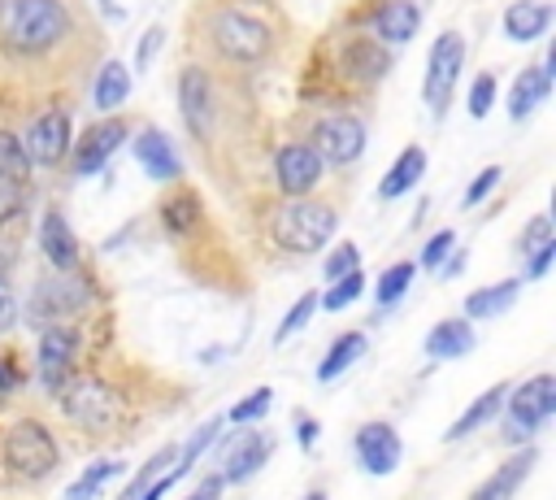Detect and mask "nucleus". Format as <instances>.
I'll return each mask as SVG.
<instances>
[{"instance_id":"1","label":"nucleus","mask_w":556,"mask_h":500,"mask_svg":"<svg viewBox=\"0 0 556 500\" xmlns=\"http://www.w3.org/2000/svg\"><path fill=\"white\" fill-rule=\"evenodd\" d=\"M74 0H0V43L13 57H48L74 35Z\"/></svg>"},{"instance_id":"2","label":"nucleus","mask_w":556,"mask_h":500,"mask_svg":"<svg viewBox=\"0 0 556 500\" xmlns=\"http://www.w3.org/2000/svg\"><path fill=\"white\" fill-rule=\"evenodd\" d=\"M334 230H339V209L326 204V200H300V196H291L269 217V239L282 252H291V257L321 252Z\"/></svg>"},{"instance_id":"3","label":"nucleus","mask_w":556,"mask_h":500,"mask_svg":"<svg viewBox=\"0 0 556 500\" xmlns=\"http://www.w3.org/2000/svg\"><path fill=\"white\" fill-rule=\"evenodd\" d=\"M556 417V374H530L526 383L504 391L500 404V439L521 448Z\"/></svg>"},{"instance_id":"4","label":"nucleus","mask_w":556,"mask_h":500,"mask_svg":"<svg viewBox=\"0 0 556 500\" xmlns=\"http://www.w3.org/2000/svg\"><path fill=\"white\" fill-rule=\"evenodd\" d=\"M0 461L17 483H43L61 465V443L39 417H17L0 435Z\"/></svg>"},{"instance_id":"5","label":"nucleus","mask_w":556,"mask_h":500,"mask_svg":"<svg viewBox=\"0 0 556 500\" xmlns=\"http://www.w3.org/2000/svg\"><path fill=\"white\" fill-rule=\"evenodd\" d=\"M208 39H213V52L226 65H261L274 52L269 22H261V17L243 13V9H217L208 17Z\"/></svg>"},{"instance_id":"6","label":"nucleus","mask_w":556,"mask_h":500,"mask_svg":"<svg viewBox=\"0 0 556 500\" xmlns=\"http://www.w3.org/2000/svg\"><path fill=\"white\" fill-rule=\"evenodd\" d=\"M56 404H61V417H65L70 426L87 430V435H104V430H113L117 417H122V396L113 391V383L91 378V374L70 378V383L56 391Z\"/></svg>"},{"instance_id":"7","label":"nucleus","mask_w":556,"mask_h":500,"mask_svg":"<svg viewBox=\"0 0 556 500\" xmlns=\"http://www.w3.org/2000/svg\"><path fill=\"white\" fill-rule=\"evenodd\" d=\"M460 70H465V35L460 30H439L430 52H426V78H421V100H426L430 117H447Z\"/></svg>"},{"instance_id":"8","label":"nucleus","mask_w":556,"mask_h":500,"mask_svg":"<svg viewBox=\"0 0 556 500\" xmlns=\"http://www.w3.org/2000/svg\"><path fill=\"white\" fill-rule=\"evenodd\" d=\"M178 113H182V126L191 130V139H200V143L213 139V130H217V83L195 61L178 70Z\"/></svg>"},{"instance_id":"9","label":"nucleus","mask_w":556,"mask_h":500,"mask_svg":"<svg viewBox=\"0 0 556 500\" xmlns=\"http://www.w3.org/2000/svg\"><path fill=\"white\" fill-rule=\"evenodd\" d=\"M83 304H87V287L78 283V270H56L52 278H43L30 291L26 322L30 326H56V322H70V313H78Z\"/></svg>"},{"instance_id":"10","label":"nucleus","mask_w":556,"mask_h":500,"mask_svg":"<svg viewBox=\"0 0 556 500\" xmlns=\"http://www.w3.org/2000/svg\"><path fill=\"white\" fill-rule=\"evenodd\" d=\"M74 357H78V330L70 322L39 326V348H35V374L43 391H61L74 378Z\"/></svg>"},{"instance_id":"11","label":"nucleus","mask_w":556,"mask_h":500,"mask_svg":"<svg viewBox=\"0 0 556 500\" xmlns=\"http://www.w3.org/2000/svg\"><path fill=\"white\" fill-rule=\"evenodd\" d=\"M269 174H274V187H278L282 196H308V191L321 187L326 161L313 152L308 139H291V143H282V148L274 152Z\"/></svg>"},{"instance_id":"12","label":"nucleus","mask_w":556,"mask_h":500,"mask_svg":"<svg viewBox=\"0 0 556 500\" xmlns=\"http://www.w3.org/2000/svg\"><path fill=\"white\" fill-rule=\"evenodd\" d=\"M70 130H74V117L65 109H43V113H35L26 122V130L17 139H22V152L30 157V165L52 170L70 152Z\"/></svg>"},{"instance_id":"13","label":"nucleus","mask_w":556,"mask_h":500,"mask_svg":"<svg viewBox=\"0 0 556 500\" xmlns=\"http://www.w3.org/2000/svg\"><path fill=\"white\" fill-rule=\"evenodd\" d=\"M308 143H313V152H317L326 165H356L361 152H365V122L352 117V113L317 117Z\"/></svg>"},{"instance_id":"14","label":"nucleus","mask_w":556,"mask_h":500,"mask_svg":"<svg viewBox=\"0 0 556 500\" xmlns=\"http://www.w3.org/2000/svg\"><path fill=\"white\" fill-rule=\"evenodd\" d=\"M126 135H130V122H122V117H104V122L87 126V130L78 135V143L65 152V157H70V170H74L78 178L100 174V170L113 161V152L126 143Z\"/></svg>"},{"instance_id":"15","label":"nucleus","mask_w":556,"mask_h":500,"mask_svg":"<svg viewBox=\"0 0 556 500\" xmlns=\"http://www.w3.org/2000/svg\"><path fill=\"white\" fill-rule=\"evenodd\" d=\"M352 452H356V461H361L365 474L387 478V474L400 465L404 443H400V430H395L391 422L374 417V422H361V426H356V435H352Z\"/></svg>"},{"instance_id":"16","label":"nucleus","mask_w":556,"mask_h":500,"mask_svg":"<svg viewBox=\"0 0 556 500\" xmlns=\"http://www.w3.org/2000/svg\"><path fill=\"white\" fill-rule=\"evenodd\" d=\"M339 61H343V74H348L352 83H361V87H374V83L387 78V70H391V52H387V43L374 39V35L348 39L343 52H339Z\"/></svg>"},{"instance_id":"17","label":"nucleus","mask_w":556,"mask_h":500,"mask_svg":"<svg viewBox=\"0 0 556 500\" xmlns=\"http://www.w3.org/2000/svg\"><path fill=\"white\" fill-rule=\"evenodd\" d=\"M421 348H426L430 361H460V357H469L478 348V330H473L469 317H443V322H434L426 330Z\"/></svg>"},{"instance_id":"18","label":"nucleus","mask_w":556,"mask_h":500,"mask_svg":"<svg viewBox=\"0 0 556 500\" xmlns=\"http://www.w3.org/2000/svg\"><path fill=\"white\" fill-rule=\"evenodd\" d=\"M274 435L269 430H243L235 439V448L226 452V465H222V483H248L269 457H274Z\"/></svg>"},{"instance_id":"19","label":"nucleus","mask_w":556,"mask_h":500,"mask_svg":"<svg viewBox=\"0 0 556 500\" xmlns=\"http://www.w3.org/2000/svg\"><path fill=\"white\" fill-rule=\"evenodd\" d=\"M534 461H539V448H534V443H526L521 452H513L508 461H500V465L491 470V478H486V483H478V487L469 491V500H513V491L530 478Z\"/></svg>"},{"instance_id":"20","label":"nucleus","mask_w":556,"mask_h":500,"mask_svg":"<svg viewBox=\"0 0 556 500\" xmlns=\"http://www.w3.org/2000/svg\"><path fill=\"white\" fill-rule=\"evenodd\" d=\"M135 161H139V170H143L148 178H156V183H174V178L182 174V161H178L174 143H169L165 130H156V126H143V130L135 135Z\"/></svg>"},{"instance_id":"21","label":"nucleus","mask_w":556,"mask_h":500,"mask_svg":"<svg viewBox=\"0 0 556 500\" xmlns=\"http://www.w3.org/2000/svg\"><path fill=\"white\" fill-rule=\"evenodd\" d=\"M39 252L52 270H78V239L70 230V217L61 209H43L39 217Z\"/></svg>"},{"instance_id":"22","label":"nucleus","mask_w":556,"mask_h":500,"mask_svg":"<svg viewBox=\"0 0 556 500\" xmlns=\"http://www.w3.org/2000/svg\"><path fill=\"white\" fill-rule=\"evenodd\" d=\"M417 26H421V9L413 0H382L369 13V30L382 43H408L417 35Z\"/></svg>"},{"instance_id":"23","label":"nucleus","mask_w":556,"mask_h":500,"mask_svg":"<svg viewBox=\"0 0 556 500\" xmlns=\"http://www.w3.org/2000/svg\"><path fill=\"white\" fill-rule=\"evenodd\" d=\"M552 17H556V9H552L547 0H513V4L504 9L500 26H504V35H508L513 43H534V39L547 35Z\"/></svg>"},{"instance_id":"24","label":"nucleus","mask_w":556,"mask_h":500,"mask_svg":"<svg viewBox=\"0 0 556 500\" xmlns=\"http://www.w3.org/2000/svg\"><path fill=\"white\" fill-rule=\"evenodd\" d=\"M421 174H426V148H421V143H408V148L387 165V174H382V183H378V200H400V196H408V191L421 183Z\"/></svg>"},{"instance_id":"25","label":"nucleus","mask_w":556,"mask_h":500,"mask_svg":"<svg viewBox=\"0 0 556 500\" xmlns=\"http://www.w3.org/2000/svg\"><path fill=\"white\" fill-rule=\"evenodd\" d=\"M547 96H552V78L539 65H521L517 78H513V91H508V117L513 122H526Z\"/></svg>"},{"instance_id":"26","label":"nucleus","mask_w":556,"mask_h":500,"mask_svg":"<svg viewBox=\"0 0 556 500\" xmlns=\"http://www.w3.org/2000/svg\"><path fill=\"white\" fill-rule=\"evenodd\" d=\"M504 391H508V383H495V387H486L482 396H473V400H469V409L447 426V435H443V439H447V443H456V439H469L473 430H482L486 422H495V417H500V404H504Z\"/></svg>"},{"instance_id":"27","label":"nucleus","mask_w":556,"mask_h":500,"mask_svg":"<svg viewBox=\"0 0 556 500\" xmlns=\"http://www.w3.org/2000/svg\"><path fill=\"white\" fill-rule=\"evenodd\" d=\"M517 296H521V278H500V283H491V287H478V291L465 296V317H469V322L500 317V313H508V309L517 304Z\"/></svg>"},{"instance_id":"28","label":"nucleus","mask_w":556,"mask_h":500,"mask_svg":"<svg viewBox=\"0 0 556 500\" xmlns=\"http://www.w3.org/2000/svg\"><path fill=\"white\" fill-rule=\"evenodd\" d=\"M126 100H130V70H126L122 61L104 57V65L96 70V83H91V104H96L100 113H113V109H122Z\"/></svg>"},{"instance_id":"29","label":"nucleus","mask_w":556,"mask_h":500,"mask_svg":"<svg viewBox=\"0 0 556 500\" xmlns=\"http://www.w3.org/2000/svg\"><path fill=\"white\" fill-rule=\"evenodd\" d=\"M365 348H369L365 330L334 335V343H330V348H326V357L317 361V383H334V378H343V374L365 357Z\"/></svg>"},{"instance_id":"30","label":"nucleus","mask_w":556,"mask_h":500,"mask_svg":"<svg viewBox=\"0 0 556 500\" xmlns=\"http://www.w3.org/2000/svg\"><path fill=\"white\" fill-rule=\"evenodd\" d=\"M204 222V204L195 191H178V196H165L161 200V226L169 235H195Z\"/></svg>"},{"instance_id":"31","label":"nucleus","mask_w":556,"mask_h":500,"mask_svg":"<svg viewBox=\"0 0 556 500\" xmlns=\"http://www.w3.org/2000/svg\"><path fill=\"white\" fill-rule=\"evenodd\" d=\"M117 474H126V461H117V457H104V461H91L70 487H65V500H96Z\"/></svg>"},{"instance_id":"32","label":"nucleus","mask_w":556,"mask_h":500,"mask_svg":"<svg viewBox=\"0 0 556 500\" xmlns=\"http://www.w3.org/2000/svg\"><path fill=\"white\" fill-rule=\"evenodd\" d=\"M361 291H365V274H361V270H348V274L334 278L326 291H317V309H326V313H343L348 304L361 300Z\"/></svg>"},{"instance_id":"33","label":"nucleus","mask_w":556,"mask_h":500,"mask_svg":"<svg viewBox=\"0 0 556 500\" xmlns=\"http://www.w3.org/2000/svg\"><path fill=\"white\" fill-rule=\"evenodd\" d=\"M413 274H417V265L413 261H395V265H387L382 274H378V283H374V296H378V309H391L404 291H408V283H413Z\"/></svg>"},{"instance_id":"34","label":"nucleus","mask_w":556,"mask_h":500,"mask_svg":"<svg viewBox=\"0 0 556 500\" xmlns=\"http://www.w3.org/2000/svg\"><path fill=\"white\" fill-rule=\"evenodd\" d=\"M30 157L22 152V139L13 130H0V183H26Z\"/></svg>"},{"instance_id":"35","label":"nucleus","mask_w":556,"mask_h":500,"mask_svg":"<svg viewBox=\"0 0 556 500\" xmlns=\"http://www.w3.org/2000/svg\"><path fill=\"white\" fill-rule=\"evenodd\" d=\"M313 313H317V291H304V296H300V300L287 309V317L278 322V330H274V343H287L295 330H304Z\"/></svg>"},{"instance_id":"36","label":"nucleus","mask_w":556,"mask_h":500,"mask_svg":"<svg viewBox=\"0 0 556 500\" xmlns=\"http://www.w3.org/2000/svg\"><path fill=\"white\" fill-rule=\"evenodd\" d=\"M269 404H274V391H269V387H256V391H248V396L226 413V422H235V426H252V422H261V417L269 413Z\"/></svg>"},{"instance_id":"37","label":"nucleus","mask_w":556,"mask_h":500,"mask_svg":"<svg viewBox=\"0 0 556 500\" xmlns=\"http://www.w3.org/2000/svg\"><path fill=\"white\" fill-rule=\"evenodd\" d=\"M495 96H500V83H495V74H491V70H482V74L473 78V87H469V100H465L469 117H486V113H491V104H495Z\"/></svg>"},{"instance_id":"38","label":"nucleus","mask_w":556,"mask_h":500,"mask_svg":"<svg viewBox=\"0 0 556 500\" xmlns=\"http://www.w3.org/2000/svg\"><path fill=\"white\" fill-rule=\"evenodd\" d=\"M348 270H361V248H356L352 239H343V243H334V248H330V257L321 261V274H326V283H334V278H343Z\"/></svg>"},{"instance_id":"39","label":"nucleus","mask_w":556,"mask_h":500,"mask_svg":"<svg viewBox=\"0 0 556 500\" xmlns=\"http://www.w3.org/2000/svg\"><path fill=\"white\" fill-rule=\"evenodd\" d=\"M556 239V230H552V217L547 213H534L530 222H526V230H521V239H517V252L521 257H530V252H539V248H547Z\"/></svg>"},{"instance_id":"40","label":"nucleus","mask_w":556,"mask_h":500,"mask_svg":"<svg viewBox=\"0 0 556 500\" xmlns=\"http://www.w3.org/2000/svg\"><path fill=\"white\" fill-rule=\"evenodd\" d=\"M500 178H504V170H500V165L478 170V174H473V183L465 187V200H460V204H465V209H478V204H482V200H486V196L500 187Z\"/></svg>"},{"instance_id":"41","label":"nucleus","mask_w":556,"mask_h":500,"mask_svg":"<svg viewBox=\"0 0 556 500\" xmlns=\"http://www.w3.org/2000/svg\"><path fill=\"white\" fill-rule=\"evenodd\" d=\"M456 248V230H434L430 239H426V248H421V257H417V265L421 270H439L443 265V257Z\"/></svg>"},{"instance_id":"42","label":"nucleus","mask_w":556,"mask_h":500,"mask_svg":"<svg viewBox=\"0 0 556 500\" xmlns=\"http://www.w3.org/2000/svg\"><path fill=\"white\" fill-rule=\"evenodd\" d=\"M161 43H165V26H148V30H143V39L135 43V65H139V74L152 65V57L161 52Z\"/></svg>"},{"instance_id":"43","label":"nucleus","mask_w":556,"mask_h":500,"mask_svg":"<svg viewBox=\"0 0 556 500\" xmlns=\"http://www.w3.org/2000/svg\"><path fill=\"white\" fill-rule=\"evenodd\" d=\"M26 196H22V183H0V230L22 213Z\"/></svg>"},{"instance_id":"44","label":"nucleus","mask_w":556,"mask_h":500,"mask_svg":"<svg viewBox=\"0 0 556 500\" xmlns=\"http://www.w3.org/2000/svg\"><path fill=\"white\" fill-rule=\"evenodd\" d=\"M521 261H526V283H539V278L552 270V261H556V239H552L547 248H539V252L521 257Z\"/></svg>"},{"instance_id":"45","label":"nucleus","mask_w":556,"mask_h":500,"mask_svg":"<svg viewBox=\"0 0 556 500\" xmlns=\"http://www.w3.org/2000/svg\"><path fill=\"white\" fill-rule=\"evenodd\" d=\"M17 296H13V287L0 278V335H9L13 330V322H17Z\"/></svg>"},{"instance_id":"46","label":"nucleus","mask_w":556,"mask_h":500,"mask_svg":"<svg viewBox=\"0 0 556 500\" xmlns=\"http://www.w3.org/2000/svg\"><path fill=\"white\" fill-rule=\"evenodd\" d=\"M317 435H321V422H317V417H300V422H295V439H300L304 452L317 443Z\"/></svg>"},{"instance_id":"47","label":"nucleus","mask_w":556,"mask_h":500,"mask_svg":"<svg viewBox=\"0 0 556 500\" xmlns=\"http://www.w3.org/2000/svg\"><path fill=\"white\" fill-rule=\"evenodd\" d=\"M222 487H226V483H222V474H204V478H200V487H195L187 500H217V496H222Z\"/></svg>"},{"instance_id":"48","label":"nucleus","mask_w":556,"mask_h":500,"mask_svg":"<svg viewBox=\"0 0 556 500\" xmlns=\"http://www.w3.org/2000/svg\"><path fill=\"white\" fill-rule=\"evenodd\" d=\"M13 387H17V365H13L9 357H0V400H4Z\"/></svg>"},{"instance_id":"49","label":"nucleus","mask_w":556,"mask_h":500,"mask_svg":"<svg viewBox=\"0 0 556 500\" xmlns=\"http://www.w3.org/2000/svg\"><path fill=\"white\" fill-rule=\"evenodd\" d=\"M304 500H330V496H326V491H321V487H317V491H308V496H304Z\"/></svg>"}]
</instances>
